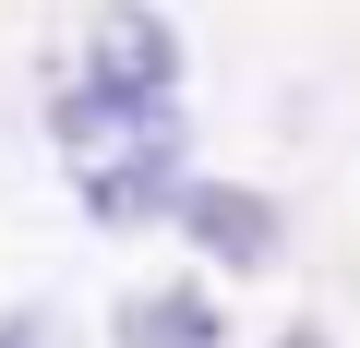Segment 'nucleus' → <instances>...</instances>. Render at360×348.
<instances>
[{"instance_id": "f257e3e1", "label": "nucleus", "mask_w": 360, "mask_h": 348, "mask_svg": "<svg viewBox=\"0 0 360 348\" xmlns=\"http://www.w3.org/2000/svg\"><path fill=\"white\" fill-rule=\"evenodd\" d=\"M72 84H84V96H120V108H180V37L144 13V0H96Z\"/></svg>"}, {"instance_id": "f03ea898", "label": "nucleus", "mask_w": 360, "mask_h": 348, "mask_svg": "<svg viewBox=\"0 0 360 348\" xmlns=\"http://www.w3.org/2000/svg\"><path fill=\"white\" fill-rule=\"evenodd\" d=\"M168 217L205 240V264H217V276H264V264H276V240H288V217H276L264 193H240V181H180V205H168Z\"/></svg>"}, {"instance_id": "7ed1b4c3", "label": "nucleus", "mask_w": 360, "mask_h": 348, "mask_svg": "<svg viewBox=\"0 0 360 348\" xmlns=\"http://www.w3.org/2000/svg\"><path fill=\"white\" fill-rule=\"evenodd\" d=\"M108 336H120V348H229V312L205 300V276H193V288H132V300L108 312Z\"/></svg>"}, {"instance_id": "20e7f679", "label": "nucleus", "mask_w": 360, "mask_h": 348, "mask_svg": "<svg viewBox=\"0 0 360 348\" xmlns=\"http://www.w3.org/2000/svg\"><path fill=\"white\" fill-rule=\"evenodd\" d=\"M0 348H72V312L60 300H13L0 312Z\"/></svg>"}, {"instance_id": "39448f33", "label": "nucleus", "mask_w": 360, "mask_h": 348, "mask_svg": "<svg viewBox=\"0 0 360 348\" xmlns=\"http://www.w3.org/2000/svg\"><path fill=\"white\" fill-rule=\"evenodd\" d=\"M276 348H336V336H324V324H288V336H276Z\"/></svg>"}]
</instances>
